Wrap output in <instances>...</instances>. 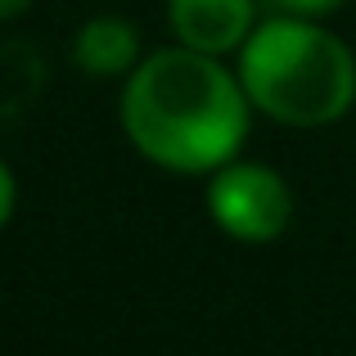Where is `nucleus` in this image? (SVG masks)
Segmentation results:
<instances>
[{
    "label": "nucleus",
    "mask_w": 356,
    "mask_h": 356,
    "mask_svg": "<svg viewBox=\"0 0 356 356\" xmlns=\"http://www.w3.org/2000/svg\"><path fill=\"white\" fill-rule=\"evenodd\" d=\"M127 131L154 163L208 172L239 149L248 113L239 86L203 50H163L131 77L122 99Z\"/></svg>",
    "instance_id": "f257e3e1"
},
{
    "label": "nucleus",
    "mask_w": 356,
    "mask_h": 356,
    "mask_svg": "<svg viewBox=\"0 0 356 356\" xmlns=\"http://www.w3.org/2000/svg\"><path fill=\"white\" fill-rule=\"evenodd\" d=\"M9 208H14V185H9V172L0 167V226L9 221Z\"/></svg>",
    "instance_id": "423d86ee"
},
{
    "label": "nucleus",
    "mask_w": 356,
    "mask_h": 356,
    "mask_svg": "<svg viewBox=\"0 0 356 356\" xmlns=\"http://www.w3.org/2000/svg\"><path fill=\"white\" fill-rule=\"evenodd\" d=\"M243 90L270 118L293 127L334 122L356 95L352 54L307 23H270L243 50Z\"/></svg>",
    "instance_id": "f03ea898"
},
{
    "label": "nucleus",
    "mask_w": 356,
    "mask_h": 356,
    "mask_svg": "<svg viewBox=\"0 0 356 356\" xmlns=\"http://www.w3.org/2000/svg\"><path fill=\"white\" fill-rule=\"evenodd\" d=\"M212 217L230 230L235 239H275L289 226V190L275 172L266 167H230L212 181Z\"/></svg>",
    "instance_id": "7ed1b4c3"
},
{
    "label": "nucleus",
    "mask_w": 356,
    "mask_h": 356,
    "mask_svg": "<svg viewBox=\"0 0 356 356\" xmlns=\"http://www.w3.org/2000/svg\"><path fill=\"white\" fill-rule=\"evenodd\" d=\"M280 5H289V9H302V14H321V9H334V5H343V0H280Z\"/></svg>",
    "instance_id": "0eeeda50"
},
{
    "label": "nucleus",
    "mask_w": 356,
    "mask_h": 356,
    "mask_svg": "<svg viewBox=\"0 0 356 356\" xmlns=\"http://www.w3.org/2000/svg\"><path fill=\"white\" fill-rule=\"evenodd\" d=\"M248 23H252V0H172L176 36L203 54L239 45Z\"/></svg>",
    "instance_id": "20e7f679"
},
{
    "label": "nucleus",
    "mask_w": 356,
    "mask_h": 356,
    "mask_svg": "<svg viewBox=\"0 0 356 356\" xmlns=\"http://www.w3.org/2000/svg\"><path fill=\"white\" fill-rule=\"evenodd\" d=\"M77 59L86 72H122L127 63H136V32L122 18H95L77 36Z\"/></svg>",
    "instance_id": "39448f33"
}]
</instances>
